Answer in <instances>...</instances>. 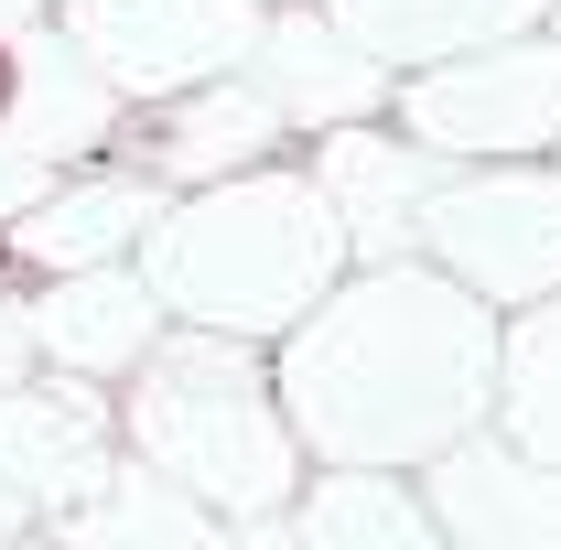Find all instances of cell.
Wrapping results in <instances>:
<instances>
[{
    "label": "cell",
    "mask_w": 561,
    "mask_h": 550,
    "mask_svg": "<svg viewBox=\"0 0 561 550\" xmlns=\"http://www.w3.org/2000/svg\"><path fill=\"white\" fill-rule=\"evenodd\" d=\"M33 356L55 378H130L140 356L162 345V291L140 280V260H98V271H55L33 302Z\"/></svg>",
    "instance_id": "30bf717a"
},
{
    "label": "cell",
    "mask_w": 561,
    "mask_h": 550,
    "mask_svg": "<svg viewBox=\"0 0 561 550\" xmlns=\"http://www.w3.org/2000/svg\"><path fill=\"white\" fill-rule=\"evenodd\" d=\"M551 33H561V0H551Z\"/></svg>",
    "instance_id": "7402d4cb"
},
{
    "label": "cell",
    "mask_w": 561,
    "mask_h": 550,
    "mask_svg": "<svg viewBox=\"0 0 561 550\" xmlns=\"http://www.w3.org/2000/svg\"><path fill=\"white\" fill-rule=\"evenodd\" d=\"M291 119L271 108V87L249 66L206 76V87H184V98H162V119H151V162L173 173V184H216V173H249V162H271Z\"/></svg>",
    "instance_id": "5bb4252c"
},
{
    "label": "cell",
    "mask_w": 561,
    "mask_h": 550,
    "mask_svg": "<svg viewBox=\"0 0 561 550\" xmlns=\"http://www.w3.org/2000/svg\"><path fill=\"white\" fill-rule=\"evenodd\" d=\"M421 496H432L443 540H465V550H561V465L518 454L496 421L454 432L421 465Z\"/></svg>",
    "instance_id": "52a82bcc"
},
{
    "label": "cell",
    "mask_w": 561,
    "mask_h": 550,
    "mask_svg": "<svg viewBox=\"0 0 561 550\" xmlns=\"http://www.w3.org/2000/svg\"><path fill=\"white\" fill-rule=\"evenodd\" d=\"M55 22L119 98H184L206 76L249 66L271 0H55Z\"/></svg>",
    "instance_id": "8992f818"
},
{
    "label": "cell",
    "mask_w": 561,
    "mask_h": 550,
    "mask_svg": "<svg viewBox=\"0 0 561 550\" xmlns=\"http://www.w3.org/2000/svg\"><path fill=\"white\" fill-rule=\"evenodd\" d=\"M130 260H140V280L162 291L173 324H216V335H249V345H280L356 271L324 173H291L280 151L249 162V173L195 184L184 206H162Z\"/></svg>",
    "instance_id": "7a4b0ae2"
},
{
    "label": "cell",
    "mask_w": 561,
    "mask_h": 550,
    "mask_svg": "<svg viewBox=\"0 0 561 550\" xmlns=\"http://www.w3.org/2000/svg\"><path fill=\"white\" fill-rule=\"evenodd\" d=\"M22 367H44V356H33V313L0 291V378H22Z\"/></svg>",
    "instance_id": "d6986e66"
},
{
    "label": "cell",
    "mask_w": 561,
    "mask_h": 550,
    "mask_svg": "<svg viewBox=\"0 0 561 550\" xmlns=\"http://www.w3.org/2000/svg\"><path fill=\"white\" fill-rule=\"evenodd\" d=\"M432 271H454L465 291H486L496 313L561 291V173L551 151L529 162H443V184L421 195V238Z\"/></svg>",
    "instance_id": "277c9868"
},
{
    "label": "cell",
    "mask_w": 561,
    "mask_h": 550,
    "mask_svg": "<svg viewBox=\"0 0 561 550\" xmlns=\"http://www.w3.org/2000/svg\"><path fill=\"white\" fill-rule=\"evenodd\" d=\"M44 11H55V0H0V44H11L22 22H44Z\"/></svg>",
    "instance_id": "44dd1931"
},
{
    "label": "cell",
    "mask_w": 561,
    "mask_h": 550,
    "mask_svg": "<svg viewBox=\"0 0 561 550\" xmlns=\"http://www.w3.org/2000/svg\"><path fill=\"white\" fill-rule=\"evenodd\" d=\"M44 529H66V540H195V550H206L227 518H216V507H195L173 475H151V465L130 454V465H108L87 496H66Z\"/></svg>",
    "instance_id": "2e32d148"
},
{
    "label": "cell",
    "mask_w": 561,
    "mask_h": 550,
    "mask_svg": "<svg viewBox=\"0 0 561 550\" xmlns=\"http://www.w3.org/2000/svg\"><path fill=\"white\" fill-rule=\"evenodd\" d=\"M356 44L389 76L443 66V55H476V44H507V33H540L551 0H324Z\"/></svg>",
    "instance_id": "9a60e30c"
},
{
    "label": "cell",
    "mask_w": 561,
    "mask_h": 550,
    "mask_svg": "<svg viewBox=\"0 0 561 550\" xmlns=\"http://www.w3.org/2000/svg\"><path fill=\"white\" fill-rule=\"evenodd\" d=\"M119 87L87 66L66 44V22L44 11V22H22L11 44H0V151H22V162H44V173H66L87 162L98 140L119 130Z\"/></svg>",
    "instance_id": "ba28073f"
},
{
    "label": "cell",
    "mask_w": 561,
    "mask_h": 550,
    "mask_svg": "<svg viewBox=\"0 0 561 550\" xmlns=\"http://www.w3.org/2000/svg\"><path fill=\"white\" fill-rule=\"evenodd\" d=\"M496 432L561 465V291L518 302V324L496 335Z\"/></svg>",
    "instance_id": "e0dca14e"
},
{
    "label": "cell",
    "mask_w": 561,
    "mask_h": 550,
    "mask_svg": "<svg viewBox=\"0 0 561 550\" xmlns=\"http://www.w3.org/2000/svg\"><path fill=\"white\" fill-rule=\"evenodd\" d=\"M44 184H55V173H44V162H22V151H0V227H11V216L33 206V195H44Z\"/></svg>",
    "instance_id": "ac0fdd59"
},
{
    "label": "cell",
    "mask_w": 561,
    "mask_h": 550,
    "mask_svg": "<svg viewBox=\"0 0 561 550\" xmlns=\"http://www.w3.org/2000/svg\"><path fill=\"white\" fill-rule=\"evenodd\" d=\"M119 443L249 540L302 496V465H313L291 411H280L271 356L249 335H216V324H162V345L130 367Z\"/></svg>",
    "instance_id": "3957f363"
},
{
    "label": "cell",
    "mask_w": 561,
    "mask_h": 550,
    "mask_svg": "<svg viewBox=\"0 0 561 550\" xmlns=\"http://www.w3.org/2000/svg\"><path fill=\"white\" fill-rule=\"evenodd\" d=\"M11 529H33V496H22V485L0 475V540H11Z\"/></svg>",
    "instance_id": "ffe728a7"
},
{
    "label": "cell",
    "mask_w": 561,
    "mask_h": 550,
    "mask_svg": "<svg viewBox=\"0 0 561 550\" xmlns=\"http://www.w3.org/2000/svg\"><path fill=\"white\" fill-rule=\"evenodd\" d=\"M173 206L151 173H119V162H66L33 206L11 216L0 238H11V260L22 271H98V260H130L140 238H151V216Z\"/></svg>",
    "instance_id": "8fae6325"
},
{
    "label": "cell",
    "mask_w": 561,
    "mask_h": 550,
    "mask_svg": "<svg viewBox=\"0 0 561 550\" xmlns=\"http://www.w3.org/2000/svg\"><path fill=\"white\" fill-rule=\"evenodd\" d=\"M249 76L271 87V108L291 119V130L389 119V98H400V76L378 66V55L356 44L324 0H313V11H271V22H260V44H249Z\"/></svg>",
    "instance_id": "9c48e42d"
},
{
    "label": "cell",
    "mask_w": 561,
    "mask_h": 550,
    "mask_svg": "<svg viewBox=\"0 0 561 550\" xmlns=\"http://www.w3.org/2000/svg\"><path fill=\"white\" fill-rule=\"evenodd\" d=\"M313 173H324V195H335V216H346L356 260H411L421 195L443 184V151L411 140V130H378V119H346V130H324Z\"/></svg>",
    "instance_id": "7c38bea8"
},
{
    "label": "cell",
    "mask_w": 561,
    "mask_h": 550,
    "mask_svg": "<svg viewBox=\"0 0 561 550\" xmlns=\"http://www.w3.org/2000/svg\"><path fill=\"white\" fill-rule=\"evenodd\" d=\"M389 119L411 140H432L443 162H529L561 151V33H507L476 55L411 66Z\"/></svg>",
    "instance_id": "5b68a950"
},
{
    "label": "cell",
    "mask_w": 561,
    "mask_h": 550,
    "mask_svg": "<svg viewBox=\"0 0 561 550\" xmlns=\"http://www.w3.org/2000/svg\"><path fill=\"white\" fill-rule=\"evenodd\" d=\"M260 540H313V550H432V540H443V518H432V496H421L411 465H324V475L302 485V496L280 507Z\"/></svg>",
    "instance_id": "4fadbf2b"
},
{
    "label": "cell",
    "mask_w": 561,
    "mask_h": 550,
    "mask_svg": "<svg viewBox=\"0 0 561 550\" xmlns=\"http://www.w3.org/2000/svg\"><path fill=\"white\" fill-rule=\"evenodd\" d=\"M496 302L432 260H356L291 335L271 378L313 465H432L454 432L496 421Z\"/></svg>",
    "instance_id": "6da1fadb"
}]
</instances>
